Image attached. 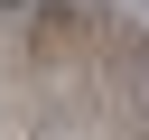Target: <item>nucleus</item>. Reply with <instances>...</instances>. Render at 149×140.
<instances>
[{"label":"nucleus","instance_id":"nucleus-1","mask_svg":"<svg viewBox=\"0 0 149 140\" xmlns=\"http://www.w3.org/2000/svg\"><path fill=\"white\" fill-rule=\"evenodd\" d=\"M0 9H19V0H0Z\"/></svg>","mask_w":149,"mask_h":140}]
</instances>
